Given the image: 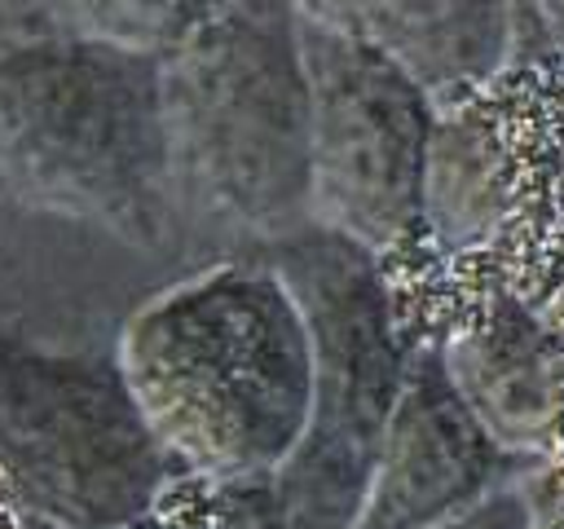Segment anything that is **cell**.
Returning a JSON list of instances; mask_svg holds the SVG:
<instances>
[{
  "label": "cell",
  "instance_id": "1",
  "mask_svg": "<svg viewBox=\"0 0 564 529\" xmlns=\"http://www.w3.org/2000/svg\"><path fill=\"white\" fill-rule=\"evenodd\" d=\"M115 366L159 450L207 489L269 476L308 419V322L260 256H225L137 304Z\"/></svg>",
  "mask_w": 564,
  "mask_h": 529
},
{
  "label": "cell",
  "instance_id": "2",
  "mask_svg": "<svg viewBox=\"0 0 564 529\" xmlns=\"http://www.w3.org/2000/svg\"><path fill=\"white\" fill-rule=\"evenodd\" d=\"M172 229L264 251L308 229V79L291 0H229L159 62Z\"/></svg>",
  "mask_w": 564,
  "mask_h": 529
},
{
  "label": "cell",
  "instance_id": "3",
  "mask_svg": "<svg viewBox=\"0 0 564 529\" xmlns=\"http://www.w3.org/2000/svg\"><path fill=\"white\" fill-rule=\"evenodd\" d=\"M251 256H260L304 309L313 397L295 450L269 476L212 489L216 529H348L405 375L388 273L375 256L326 229H300Z\"/></svg>",
  "mask_w": 564,
  "mask_h": 529
},
{
  "label": "cell",
  "instance_id": "4",
  "mask_svg": "<svg viewBox=\"0 0 564 529\" xmlns=\"http://www.w3.org/2000/svg\"><path fill=\"white\" fill-rule=\"evenodd\" d=\"M0 190L159 247L172 234L159 62L62 31L0 48Z\"/></svg>",
  "mask_w": 564,
  "mask_h": 529
},
{
  "label": "cell",
  "instance_id": "5",
  "mask_svg": "<svg viewBox=\"0 0 564 529\" xmlns=\"http://www.w3.org/2000/svg\"><path fill=\"white\" fill-rule=\"evenodd\" d=\"M181 481L115 353L44 348L0 326V485L57 529H128Z\"/></svg>",
  "mask_w": 564,
  "mask_h": 529
},
{
  "label": "cell",
  "instance_id": "6",
  "mask_svg": "<svg viewBox=\"0 0 564 529\" xmlns=\"http://www.w3.org/2000/svg\"><path fill=\"white\" fill-rule=\"evenodd\" d=\"M308 79V229L379 264L423 229L436 101L379 53L300 18Z\"/></svg>",
  "mask_w": 564,
  "mask_h": 529
},
{
  "label": "cell",
  "instance_id": "7",
  "mask_svg": "<svg viewBox=\"0 0 564 529\" xmlns=\"http://www.w3.org/2000/svg\"><path fill=\"white\" fill-rule=\"evenodd\" d=\"M524 467L489 445L454 397L436 344L405 353V375L383 428V445L348 529H441L524 481Z\"/></svg>",
  "mask_w": 564,
  "mask_h": 529
},
{
  "label": "cell",
  "instance_id": "8",
  "mask_svg": "<svg viewBox=\"0 0 564 529\" xmlns=\"http://www.w3.org/2000/svg\"><path fill=\"white\" fill-rule=\"evenodd\" d=\"M441 370L489 436L524 467H542L564 441V339L516 295L498 291L476 317L436 344Z\"/></svg>",
  "mask_w": 564,
  "mask_h": 529
},
{
  "label": "cell",
  "instance_id": "9",
  "mask_svg": "<svg viewBox=\"0 0 564 529\" xmlns=\"http://www.w3.org/2000/svg\"><path fill=\"white\" fill-rule=\"evenodd\" d=\"M291 9L392 62L436 106L485 88L511 53L507 0H291Z\"/></svg>",
  "mask_w": 564,
  "mask_h": 529
},
{
  "label": "cell",
  "instance_id": "10",
  "mask_svg": "<svg viewBox=\"0 0 564 529\" xmlns=\"http://www.w3.org/2000/svg\"><path fill=\"white\" fill-rule=\"evenodd\" d=\"M229 0H48L62 35L163 62Z\"/></svg>",
  "mask_w": 564,
  "mask_h": 529
},
{
  "label": "cell",
  "instance_id": "11",
  "mask_svg": "<svg viewBox=\"0 0 564 529\" xmlns=\"http://www.w3.org/2000/svg\"><path fill=\"white\" fill-rule=\"evenodd\" d=\"M0 529H57V525H44V520L26 516V511L9 498V489L0 485ZM128 529H216L212 489L198 485V481H189V476H181V481L167 489V498H163L150 516H141L137 525H128Z\"/></svg>",
  "mask_w": 564,
  "mask_h": 529
},
{
  "label": "cell",
  "instance_id": "12",
  "mask_svg": "<svg viewBox=\"0 0 564 529\" xmlns=\"http://www.w3.org/2000/svg\"><path fill=\"white\" fill-rule=\"evenodd\" d=\"M524 481L489 494L485 503H476L471 511H463L458 520H449L441 529H529V489H524Z\"/></svg>",
  "mask_w": 564,
  "mask_h": 529
},
{
  "label": "cell",
  "instance_id": "13",
  "mask_svg": "<svg viewBox=\"0 0 564 529\" xmlns=\"http://www.w3.org/2000/svg\"><path fill=\"white\" fill-rule=\"evenodd\" d=\"M53 31H57V22H53L48 0H0V48L26 44V40H40Z\"/></svg>",
  "mask_w": 564,
  "mask_h": 529
},
{
  "label": "cell",
  "instance_id": "14",
  "mask_svg": "<svg viewBox=\"0 0 564 529\" xmlns=\"http://www.w3.org/2000/svg\"><path fill=\"white\" fill-rule=\"evenodd\" d=\"M529 529H564V489L546 467L529 472Z\"/></svg>",
  "mask_w": 564,
  "mask_h": 529
},
{
  "label": "cell",
  "instance_id": "15",
  "mask_svg": "<svg viewBox=\"0 0 564 529\" xmlns=\"http://www.w3.org/2000/svg\"><path fill=\"white\" fill-rule=\"evenodd\" d=\"M524 9L542 26V35H551V53H564V0H524Z\"/></svg>",
  "mask_w": 564,
  "mask_h": 529
}]
</instances>
